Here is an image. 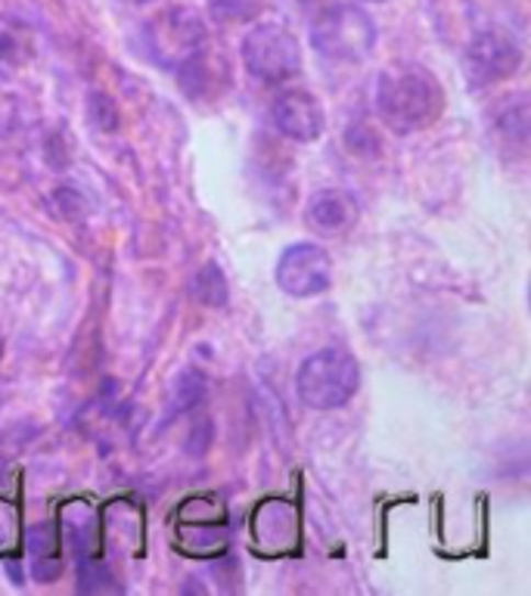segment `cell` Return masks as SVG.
<instances>
[{"label":"cell","instance_id":"3","mask_svg":"<svg viewBox=\"0 0 531 596\" xmlns=\"http://www.w3.org/2000/svg\"><path fill=\"white\" fill-rule=\"evenodd\" d=\"M312 44L332 63H361L376 47V25L354 3H336L314 19Z\"/></svg>","mask_w":531,"mask_h":596},{"label":"cell","instance_id":"18","mask_svg":"<svg viewBox=\"0 0 531 596\" xmlns=\"http://www.w3.org/2000/svg\"><path fill=\"white\" fill-rule=\"evenodd\" d=\"M128 3H152V0H128Z\"/></svg>","mask_w":531,"mask_h":596},{"label":"cell","instance_id":"16","mask_svg":"<svg viewBox=\"0 0 531 596\" xmlns=\"http://www.w3.org/2000/svg\"><path fill=\"white\" fill-rule=\"evenodd\" d=\"M202 395H205V382H202L193 370L183 373L181 380H178V404H181L183 411L193 407V404H200Z\"/></svg>","mask_w":531,"mask_h":596},{"label":"cell","instance_id":"11","mask_svg":"<svg viewBox=\"0 0 531 596\" xmlns=\"http://www.w3.org/2000/svg\"><path fill=\"white\" fill-rule=\"evenodd\" d=\"M256 543L264 553H286L298 543V516L286 501H268L256 509Z\"/></svg>","mask_w":531,"mask_h":596},{"label":"cell","instance_id":"13","mask_svg":"<svg viewBox=\"0 0 531 596\" xmlns=\"http://www.w3.org/2000/svg\"><path fill=\"white\" fill-rule=\"evenodd\" d=\"M193 295L200 299V305L205 307H224L227 305V295H230V286H227V277L221 271L215 261L202 265L196 280H193Z\"/></svg>","mask_w":531,"mask_h":596},{"label":"cell","instance_id":"10","mask_svg":"<svg viewBox=\"0 0 531 596\" xmlns=\"http://www.w3.org/2000/svg\"><path fill=\"white\" fill-rule=\"evenodd\" d=\"M305 224L317 236H342L358 224V202L346 190H317L308 199Z\"/></svg>","mask_w":531,"mask_h":596},{"label":"cell","instance_id":"17","mask_svg":"<svg viewBox=\"0 0 531 596\" xmlns=\"http://www.w3.org/2000/svg\"><path fill=\"white\" fill-rule=\"evenodd\" d=\"M13 54V41L7 35H0V56H10Z\"/></svg>","mask_w":531,"mask_h":596},{"label":"cell","instance_id":"14","mask_svg":"<svg viewBox=\"0 0 531 596\" xmlns=\"http://www.w3.org/2000/svg\"><path fill=\"white\" fill-rule=\"evenodd\" d=\"M264 10V0H208V16L215 22H252Z\"/></svg>","mask_w":531,"mask_h":596},{"label":"cell","instance_id":"8","mask_svg":"<svg viewBox=\"0 0 531 596\" xmlns=\"http://www.w3.org/2000/svg\"><path fill=\"white\" fill-rule=\"evenodd\" d=\"M271 125L298 144H312L324 134V109L308 91H283L271 103Z\"/></svg>","mask_w":531,"mask_h":596},{"label":"cell","instance_id":"4","mask_svg":"<svg viewBox=\"0 0 531 596\" xmlns=\"http://www.w3.org/2000/svg\"><path fill=\"white\" fill-rule=\"evenodd\" d=\"M239 54H242L249 75H256L258 81H268V85L290 81L302 69L298 37L276 22H261L256 29H249L242 37Z\"/></svg>","mask_w":531,"mask_h":596},{"label":"cell","instance_id":"6","mask_svg":"<svg viewBox=\"0 0 531 596\" xmlns=\"http://www.w3.org/2000/svg\"><path fill=\"white\" fill-rule=\"evenodd\" d=\"M276 286L293 299H312L332 286V258L317 243H293L276 261Z\"/></svg>","mask_w":531,"mask_h":596},{"label":"cell","instance_id":"7","mask_svg":"<svg viewBox=\"0 0 531 596\" xmlns=\"http://www.w3.org/2000/svg\"><path fill=\"white\" fill-rule=\"evenodd\" d=\"M522 63V50L513 37L504 32H478L470 44H466V75L470 85L476 88H488L497 81H507L510 75H516Z\"/></svg>","mask_w":531,"mask_h":596},{"label":"cell","instance_id":"2","mask_svg":"<svg viewBox=\"0 0 531 596\" xmlns=\"http://www.w3.org/2000/svg\"><path fill=\"white\" fill-rule=\"evenodd\" d=\"M361 385V363L346 348H324L305 358L295 376L298 401L312 411L346 407Z\"/></svg>","mask_w":531,"mask_h":596},{"label":"cell","instance_id":"9","mask_svg":"<svg viewBox=\"0 0 531 596\" xmlns=\"http://www.w3.org/2000/svg\"><path fill=\"white\" fill-rule=\"evenodd\" d=\"M178 81L193 100H215L230 85V66L224 56L202 44L196 54L178 66Z\"/></svg>","mask_w":531,"mask_h":596},{"label":"cell","instance_id":"5","mask_svg":"<svg viewBox=\"0 0 531 596\" xmlns=\"http://www.w3.org/2000/svg\"><path fill=\"white\" fill-rule=\"evenodd\" d=\"M205 35L208 32H205L200 13L178 7L149 22L144 32V47L152 56V63H159L166 69H178L183 59H190L205 44Z\"/></svg>","mask_w":531,"mask_h":596},{"label":"cell","instance_id":"12","mask_svg":"<svg viewBox=\"0 0 531 596\" xmlns=\"http://www.w3.org/2000/svg\"><path fill=\"white\" fill-rule=\"evenodd\" d=\"M29 556H32V575L41 584H47V581H54L59 575V535H56V528L50 522H41L32 528V535H29Z\"/></svg>","mask_w":531,"mask_h":596},{"label":"cell","instance_id":"19","mask_svg":"<svg viewBox=\"0 0 531 596\" xmlns=\"http://www.w3.org/2000/svg\"><path fill=\"white\" fill-rule=\"evenodd\" d=\"M376 3H383V0H376Z\"/></svg>","mask_w":531,"mask_h":596},{"label":"cell","instance_id":"1","mask_svg":"<svg viewBox=\"0 0 531 596\" xmlns=\"http://www.w3.org/2000/svg\"><path fill=\"white\" fill-rule=\"evenodd\" d=\"M376 109L388 131L414 134L439 122L444 88L436 75L417 63H395L376 78Z\"/></svg>","mask_w":531,"mask_h":596},{"label":"cell","instance_id":"15","mask_svg":"<svg viewBox=\"0 0 531 596\" xmlns=\"http://www.w3.org/2000/svg\"><path fill=\"white\" fill-rule=\"evenodd\" d=\"M88 112H91V122L100 131H115L118 127V109H115L112 97H106V93H91Z\"/></svg>","mask_w":531,"mask_h":596}]
</instances>
